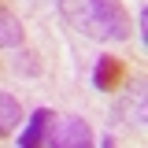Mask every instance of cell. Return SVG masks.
I'll return each mask as SVG.
<instances>
[{
	"label": "cell",
	"instance_id": "6da1fadb",
	"mask_svg": "<svg viewBox=\"0 0 148 148\" xmlns=\"http://www.w3.org/2000/svg\"><path fill=\"white\" fill-rule=\"evenodd\" d=\"M59 15L92 41H126L130 18L119 0H59Z\"/></svg>",
	"mask_w": 148,
	"mask_h": 148
},
{
	"label": "cell",
	"instance_id": "7a4b0ae2",
	"mask_svg": "<svg viewBox=\"0 0 148 148\" xmlns=\"http://www.w3.org/2000/svg\"><path fill=\"white\" fill-rule=\"evenodd\" d=\"M45 145L48 148H92V130L82 115H48L45 130Z\"/></svg>",
	"mask_w": 148,
	"mask_h": 148
},
{
	"label": "cell",
	"instance_id": "3957f363",
	"mask_svg": "<svg viewBox=\"0 0 148 148\" xmlns=\"http://www.w3.org/2000/svg\"><path fill=\"white\" fill-rule=\"evenodd\" d=\"M122 74H126V67H122V59H115V56H100L96 59V67H92V85L96 89H119L122 85Z\"/></svg>",
	"mask_w": 148,
	"mask_h": 148
},
{
	"label": "cell",
	"instance_id": "277c9868",
	"mask_svg": "<svg viewBox=\"0 0 148 148\" xmlns=\"http://www.w3.org/2000/svg\"><path fill=\"white\" fill-rule=\"evenodd\" d=\"M48 108H37L30 115V122L22 130V137H18V148H45V130H48Z\"/></svg>",
	"mask_w": 148,
	"mask_h": 148
},
{
	"label": "cell",
	"instance_id": "5b68a950",
	"mask_svg": "<svg viewBox=\"0 0 148 148\" xmlns=\"http://www.w3.org/2000/svg\"><path fill=\"white\" fill-rule=\"evenodd\" d=\"M18 122H22V104H18V96L0 92V137H4V133H11Z\"/></svg>",
	"mask_w": 148,
	"mask_h": 148
},
{
	"label": "cell",
	"instance_id": "8992f818",
	"mask_svg": "<svg viewBox=\"0 0 148 148\" xmlns=\"http://www.w3.org/2000/svg\"><path fill=\"white\" fill-rule=\"evenodd\" d=\"M4 11H11V4H8V0H0V15H4Z\"/></svg>",
	"mask_w": 148,
	"mask_h": 148
}]
</instances>
